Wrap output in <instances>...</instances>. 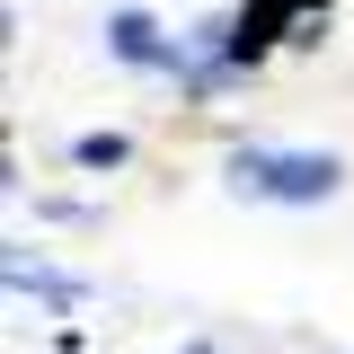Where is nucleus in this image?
<instances>
[{
  "label": "nucleus",
  "mask_w": 354,
  "mask_h": 354,
  "mask_svg": "<svg viewBox=\"0 0 354 354\" xmlns=\"http://www.w3.org/2000/svg\"><path fill=\"white\" fill-rule=\"evenodd\" d=\"M221 177H230V195H257V204H328L346 186L337 151H274V142H239Z\"/></svg>",
  "instance_id": "1"
},
{
  "label": "nucleus",
  "mask_w": 354,
  "mask_h": 354,
  "mask_svg": "<svg viewBox=\"0 0 354 354\" xmlns=\"http://www.w3.org/2000/svg\"><path fill=\"white\" fill-rule=\"evenodd\" d=\"M9 292H18V301H27V292H36V301H80V283H71V274H53V266H27V257H9Z\"/></svg>",
  "instance_id": "2"
},
{
  "label": "nucleus",
  "mask_w": 354,
  "mask_h": 354,
  "mask_svg": "<svg viewBox=\"0 0 354 354\" xmlns=\"http://www.w3.org/2000/svg\"><path fill=\"white\" fill-rule=\"evenodd\" d=\"M292 9H301V18H310V9H319V0H292Z\"/></svg>",
  "instance_id": "4"
},
{
  "label": "nucleus",
  "mask_w": 354,
  "mask_h": 354,
  "mask_svg": "<svg viewBox=\"0 0 354 354\" xmlns=\"http://www.w3.org/2000/svg\"><path fill=\"white\" fill-rule=\"evenodd\" d=\"M71 160H80V169H124L133 142H124V133H80V142H71Z\"/></svg>",
  "instance_id": "3"
},
{
  "label": "nucleus",
  "mask_w": 354,
  "mask_h": 354,
  "mask_svg": "<svg viewBox=\"0 0 354 354\" xmlns=\"http://www.w3.org/2000/svg\"><path fill=\"white\" fill-rule=\"evenodd\" d=\"M186 354H213V346H186Z\"/></svg>",
  "instance_id": "5"
}]
</instances>
